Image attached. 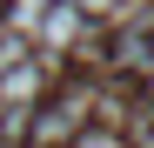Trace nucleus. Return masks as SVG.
I'll return each mask as SVG.
<instances>
[{"label": "nucleus", "instance_id": "2", "mask_svg": "<svg viewBox=\"0 0 154 148\" xmlns=\"http://www.w3.org/2000/svg\"><path fill=\"white\" fill-rule=\"evenodd\" d=\"M47 94H54V61L27 54V61L0 67V101L7 108H34V101H47Z\"/></svg>", "mask_w": 154, "mask_h": 148}, {"label": "nucleus", "instance_id": "4", "mask_svg": "<svg viewBox=\"0 0 154 148\" xmlns=\"http://www.w3.org/2000/svg\"><path fill=\"white\" fill-rule=\"evenodd\" d=\"M74 7H81L87 20H114V7H121V0H74Z\"/></svg>", "mask_w": 154, "mask_h": 148}, {"label": "nucleus", "instance_id": "1", "mask_svg": "<svg viewBox=\"0 0 154 148\" xmlns=\"http://www.w3.org/2000/svg\"><path fill=\"white\" fill-rule=\"evenodd\" d=\"M87 121H94V94L87 88H60V94L27 108V148H74V135Z\"/></svg>", "mask_w": 154, "mask_h": 148}, {"label": "nucleus", "instance_id": "3", "mask_svg": "<svg viewBox=\"0 0 154 148\" xmlns=\"http://www.w3.org/2000/svg\"><path fill=\"white\" fill-rule=\"evenodd\" d=\"M87 27L94 20L74 7V0H47V14H40V27H34V47H74V40H87Z\"/></svg>", "mask_w": 154, "mask_h": 148}, {"label": "nucleus", "instance_id": "5", "mask_svg": "<svg viewBox=\"0 0 154 148\" xmlns=\"http://www.w3.org/2000/svg\"><path fill=\"white\" fill-rule=\"evenodd\" d=\"M0 114H7V101H0Z\"/></svg>", "mask_w": 154, "mask_h": 148}]
</instances>
